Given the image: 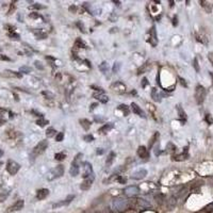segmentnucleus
I'll return each mask as SVG.
<instances>
[{"label": "nucleus", "mask_w": 213, "mask_h": 213, "mask_svg": "<svg viewBox=\"0 0 213 213\" xmlns=\"http://www.w3.org/2000/svg\"><path fill=\"white\" fill-rule=\"evenodd\" d=\"M131 110H132V112H133L134 114L139 115V116L143 117V118H145V117H146L144 111H143V110L141 109V108H140V106H137V104H134V102H132V104H131Z\"/></svg>", "instance_id": "nucleus-10"}, {"label": "nucleus", "mask_w": 213, "mask_h": 213, "mask_svg": "<svg viewBox=\"0 0 213 213\" xmlns=\"http://www.w3.org/2000/svg\"><path fill=\"white\" fill-rule=\"evenodd\" d=\"M137 156H139L140 158H142V159H146V158H148V156H149L148 149L145 147V146H140V147L137 148Z\"/></svg>", "instance_id": "nucleus-13"}, {"label": "nucleus", "mask_w": 213, "mask_h": 213, "mask_svg": "<svg viewBox=\"0 0 213 213\" xmlns=\"http://www.w3.org/2000/svg\"><path fill=\"white\" fill-rule=\"evenodd\" d=\"M146 175H147V170L142 168V170H139L135 173H133V175L131 176V178L134 179V180H142V179H144V178L146 177Z\"/></svg>", "instance_id": "nucleus-8"}, {"label": "nucleus", "mask_w": 213, "mask_h": 213, "mask_svg": "<svg viewBox=\"0 0 213 213\" xmlns=\"http://www.w3.org/2000/svg\"><path fill=\"white\" fill-rule=\"evenodd\" d=\"M85 44L82 42L81 38H77L76 42H75V48H85Z\"/></svg>", "instance_id": "nucleus-24"}, {"label": "nucleus", "mask_w": 213, "mask_h": 213, "mask_svg": "<svg viewBox=\"0 0 213 213\" xmlns=\"http://www.w3.org/2000/svg\"><path fill=\"white\" fill-rule=\"evenodd\" d=\"M194 67H195L196 71H199V65H198V60H197V58L194 59Z\"/></svg>", "instance_id": "nucleus-43"}, {"label": "nucleus", "mask_w": 213, "mask_h": 213, "mask_svg": "<svg viewBox=\"0 0 213 213\" xmlns=\"http://www.w3.org/2000/svg\"><path fill=\"white\" fill-rule=\"evenodd\" d=\"M35 35L36 37H37V40H43V38H45L46 36H47V34L44 33L42 30H40V32H35Z\"/></svg>", "instance_id": "nucleus-34"}, {"label": "nucleus", "mask_w": 213, "mask_h": 213, "mask_svg": "<svg viewBox=\"0 0 213 213\" xmlns=\"http://www.w3.org/2000/svg\"><path fill=\"white\" fill-rule=\"evenodd\" d=\"M64 174V167L63 165H58L57 167L52 168L50 172L48 173V176H47V179L48 180H53V179H57V178L62 177Z\"/></svg>", "instance_id": "nucleus-1"}, {"label": "nucleus", "mask_w": 213, "mask_h": 213, "mask_svg": "<svg viewBox=\"0 0 213 213\" xmlns=\"http://www.w3.org/2000/svg\"><path fill=\"white\" fill-rule=\"evenodd\" d=\"M36 124H37L38 126H41V127H44V126H46L47 124H49V122L47 120V119H44L43 117H41V118L36 122Z\"/></svg>", "instance_id": "nucleus-32"}, {"label": "nucleus", "mask_w": 213, "mask_h": 213, "mask_svg": "<svg viewBox=\"0 0 213 213\" xmlns=\"http://www.w3.org/2000/svg\"><path fill=\"white\" fill-rule=\"evenodd\" d=\"M9 36H10V37H12V40H18V38H19V35H18V34H16V33H10V34H9Z\"/></svg>", "instance_id": "nucleus-45"}, {"label": "nucleus", "mask_w": 213, "mask_h": 213, "mask_svg": "<svg viewBox=\"0 0 213 213\" xmlns=\"http://www.w3.org/2000/svg\"><path fill=\"white\" fill-rule=\"evenodd\" d=\"M147 83H148V82H147V79H146V78L143 79V83H142V86H143V87H144V86L146 85V84H147Z\"/></svg>", "instance_id": "nucleus-50"}, {"label": "nucleus", "mask_w": 213, "mask_h": 213, "mask_svg": "<svg viewBox=\"0 0 213 213\" xmlns=\"http://www.w3.org/2000/svg\"><path fill=\"white\" fill-rule=\"evenodd\" d=\"M119 67H120V64L114 63V66H113V73H117V71H119Z\"/></svg>", "instance_id": "nucleus-42"}, {"label": "nucleus", "mask_w": 213, "mask_h": 213, "mask_svg": "<svg viewBox=\"0 0 213 213\" xmlns=\"http://www.w3.org/2000/svg\"><path fill=\"white\" fill-rule=\"evenodd\" d=\"M29 16H30L31 18H37V17H40V15H38L37 13H35V12H34V13H31V14H30Z\"/></svg>", "instance_id": "nucleus-47"}, {"label": "nucleus", "mask_w": 213, "mask_h": 213, "mask_svg": "<svg viewBox=\"0 0 213 213\" xmlns=\"http://www.w3.org/2000/svg\"><path fill=\"white\" fill-rule=\"evenodd\" d=\"M124 192L128 197H133V196H137L140 193V189L137 188V185H129L127 188H125Z\"/></svg>", "instance_id": "nucleus-7"}, {"label": "nucleus", "mask_w": 213, "mask_h": 213, "mask_svg": "<svg viewBox=\"0 0 213 213\" xmlns=\"http://www.w3.org/2000/svg\"><path fill=\"white\" fill-rule=\"evenodd\" d=\"M187 154H181V155H178V156H175V157L173 158V160H175V161H182V160H185L187 159Z\"/></svg>", "instance_id": "nucleus-29"}, {"label": "nucleus", "mask_w": 213, "mask_h": 213, "mask_svg": "<svg viewBox=\"0 0 213 213\" xmlns=\"http://www.w3.org/2000/svg\"><path fill=\"white\" fill-rule=\"evenodd\" d=\"M97 154H98V155H101V154H104V150H102V149H100V150L97 149Z\"/></svg>", "instance_id": "nucleus-56"}, {"label": "nucleus", "mask_w": 213, "mask_h": 213, "mask_svg": "<svg viewBox=\"0 0 213 213\" xmlns=\"http://www.w3.org/2000/svg\"><path fill=\"white\" fill-rule=\"evenodd\" d=\"M24 205H25V203H24L23 199H19V201H16V203H14L12 207H10L9 210L10 211H18V210H21V209L24 208Z\"/></svg>", "instance_id": "nucleus-17"}, {"label": "nucleus", "mask_w": 213, "mask_h": 213, "mask_svg": "<svg viewBox=\"0 0 213 213\" xmlns=\"http://www.w3.org/2000/svg\"><path fill=\"white\" fill-rule=\"evenodd\" d=\"M77 26H78L79 28L81 29V31H84V28H83V26H81V25H80V23H77Z\"/></svg>", "instance_id": "nucleus-53"}, {"label": "nucleus", "mask_w": 213, "mask_h": 213, "mask_svg": "<svg viewBox=\"0 0 213 213\" xmlns=\"http://www.w3.org/2000/svg\"><path fill=\"white\" fill-rule=\"evenodd\" d=\"M116 180L118 181L119 183H126V181H127V178L124 177V176H117L116 177Z\"/></svg>", "instance_id": "nucleus-37"}, {"label": "nucleus", "mask_w": 213, "mask_h": 213, "mask_svg": "<svg viewBox=\"0 0 213 213\" xmlns=\"http://www.w3.org/2000/svg\"><path fill=\"white\" fill-rule=\"evenodd\" d=\"M150 44L152 46H156L157 45V33H156V28L155 27H152L151 30H150Z\"/></svg>", "instance_id": "nucleus-19"}, {"label": "nucleus", "mask_w": 213, "mask_h": 213, "mask_svg": "<svg viewBox=\"0 0 213 213\" xmlns=\"http://www.w3.org/2000/svg\"><path fill=\"white\" fill-rule=\"evenodd\" d=\"M179 80H180V81H181V83H182V85H184V86H187V83H185V82H184V80H183V79H181V78H179Z\"/></svg>", "instance_id": "nucleus-55"}, {"label": "nucleus", "mask_w": 213, "mask_h": 213, "mask_svg": "<svg viewBox=\"0 0 213 213\" xmlns=\"http://www.w3.org/2000/svg\"><path fill=\"white\" fill-rule=\"evenodd\" d=\"M81 157H82V154H78V155L76 156V158H75V160L73 161V163H71V170H69V174H71V176H73V177H75V176H77L79 174L78 162Z\"/></svg>", "instance_id": "nucleus-5"}, {"label": "nucleus", "mask_w": 213, "mask_h": 213, "mask_svg": "<svg viewBox=\"0 0 213 213\" xmlns=\"http://www.w3.org/2000/svg\"><path fill=\"white\" fill-rule=\"evenodd\" d=\"M158 139H159V132H156L155 134L152 135V137L150 139V141H149V148H151L152 146H154V144L157 142Z\"/></svg>", "instance_id": "nucleus-25"}, {"label": "nucleus", "mask_w": 213, "mask_h": 213, "mask_svg": "<svg viewBox=\"0 0 213 213\" xmlns=\"http://www.w3.org/2000/svg\"><path fill=\"white\" fill-rule=\"evenodd\" d=\"M116 157V155H115V152H113V151H111L109 154V156H108V159H106V167H110L112 165V163H113V161H114V158Z\"/></svg>", "instance_id": "nucleus-21"}, {"label": "nucleus", "mask_w": 213, "mask_h": 213, "mask_svg": "<svg viewBox=\"0 0 213 213\" xmlns=\"http://www.w3.org/2000/svg\"><path fill=\"white\" fill-rule=\"evenodd\" d=\"M1 76L7 77V78H21L23 75L21 73H17V71H4L1 74Z\"/></svg>", "instance_id": "nucleus-12"}, {"label": "nucleus", "mask_w": 213, "mask_h": 213, "mask_svg": "<svg viewBox=\"0 0 213 213\" xmlns=\"http://www.w3.org/2000/svg\"><path fill=\"white\" fill-rule=\"evenodd\" d=\"M74 198H75V195H68L66 197V199H64L63 201L54 203V205H53V208H58V207H61V206H67L68 203H71V201H74Z\"/></svg>", "instance_id": "nucleus-14"}, {"label": "nucleus", "mask_w": 213, "mask_h": 213, "mask_svg": "<svg viewBox=\"0 0 213 213\" xmlns=\"http://www.w3.org/2000/svg\"><path fill=\"white\" fill-rule=\"evenodd\" d=\"M93 97L95 99H97V100H99L100 102H102V104H106V102L109 101V97L104 95V93H99V94L95 93V94H93Z\"/></svg>", "instance_id": "nucleus-16"}, {"label": "nucleus", "mask_w": 213, "mask_h": 213, "mask_svg": "<svg viewBox=\"0 0 213 213\" xmlns=\"http://www.w3.org/2000/svg\"><path fill=\"white\" fill-rule=\"evenodd\" d=\"M209 59H210L211 63L213 64V53H212V52H211V53H209Z\"/></svg>", "instance_id": "nucleus-51"}, {"label": "nucleus", "mask_w": 213, "mask_h": 213, "mask_svg": "<svg viewBox=\"0 0 213 213\" xmlns=\"http://www.w3.org/2000/svg\"><path fill=\"white\" fill-rule=\"evenodd\" d=\"M206 90L203 85H197L195 89V100L198 104H201L205 100Z\"/></svg>", "instance_id": "nucleus-2"}, {"label": "nucleus", "mask_w": 213, "mask_h": 213, "mask_svg": "<svg viewBox=\"0 0 213 213\" xmlns=\"http://www.w3.org/2000/svg\"><path fill=\"white\" fill-rule=\"evenodd\" d=\"M118 109H119V110H122L125 116H127V115L129 114V108H128V106H126V104H120V106H118Z\"/></svg>", "instance_id": "nucleus-27"}, {"label": "nucleus", "mask_w": 213, "mask_h": 213, "mask_svg": "<svg viewBox=\"0 0 213 213\" xmlns=\"http://www.w3.org/2000/svg\"><path fill=\"white\" fill-rule=\"evenodd\" d=\"M207 120H208V122L210 123V124H212V123H213V120L210 118V115H207Z\"/></svg>", "instance_id": "nucleus-52"}, {"label": "nucleus", "mask_w": 213, "mask_h": 213, "mask_svg": "<svg viewBox=\"0 0 213 213\" xmlns=\"http://www.w3.org/2000/svg\"><path fill=\"white\" fill-rule=\"evenodd\" d=\"M113 206H114V208H116L117 210H124V209L127 208V201H124V199H116V201H114V203H113Z\"/></svg>", "instance_id": "nucleus-11"}, {"label": "nucleus", "mask_w": 213, "mask_h": 213, "mask_svg": "<svg viewBox=\"0 0 213 213\" xmlns=\"http://www.w3.org/2000/svg\"><path fill=\"white\" fill-rule=\"evenodd\" d=\"M0 61H11V59L4 54H0Z\"/></svg>", "instance_id": "nucleus-44"}, {"label": "nucleus", "mask_w": 213, "mask_h": 213, "mask_svg": "<svg viewBox=\"0 0 213 213\" xmlns=\"http://www.w3.org/2000/svg\"><path fill=\"white\" fill-rule=\"evenodd\" d=\"M2 156H3V150H1V149H0V158L2 157Z\"/></svg>", "instance_id": "nucleus-58"}, {"label": "nucleus", "mask_w": 213, "mask_h": 213, "mask_svg": "<svg viewBox=\"0 0 213 213\" xmlns=\"http://www.w3.org/2000/svg\"><path fill=\"white\" fill-rule=\"evenodd\" d=\"M112 128H113V124H112V123H109V124L104 125L101 128H99L98 132L100 133V134H106V132H109Z\"/></svg>", "instance_id": "nucleus-18"}, {"label": "nucleus", "mask_w": 213, "mask_h": 213, "mask_svg": "<svg viewBox=\"0 0 213 213\" xmlns=\"http://www.w3.org/2000/svg\"><path fill=\"white\" fill-rule=\"evenodd\" d=\"M110 87L116 94H124L125 92H126V85L120 81H116L114 83H112Z\"/></svg>", "instance_id": "nucleus-6"}, {"label": "nucleus", "mask_w": 213, "mask_h": 213, "mask_svg": "<svg viewBox=\"0 0 213 213\" xmlns=\"http://www.w3.org/2000/svg\"><path fill=\"white\" fill-rule=\"evenodd\" d=\"M34 64H35V66L37 67L38 69H44V66L42 65V63L40 61H35L34 62Z\"/></svg>", "instance_id": "nucleus-46"}, {"label": "nucleus", "mask_w": 213, "mask_h": 213, "mask_svg": "<svg viewBox=\"0 0 213 213\" xmlns=\"http://www.w3.org/2000/svg\"><path fill=\"white\" fill-rule=\"evenodd\" d=\"M108 69H109V65H108L106 62H102V63L99 65V71H102L104 74H106V71H108Z\"/></svg>", "instance_id": "nucleus-26"}, {"label": "nucleus", "mask_w": 213, "mask_h": 213, "mask_svg": "<svg viewBox=\"0 0 213 213\" xmlns=\"http://www.w3.org/2000/svg\"><path fill=\"white\" fill-rule=\"evenodd\" d=\"M79 122H80V124H81L82 128H83L84 130H89L90 128H91V122H90L89 119L82 118V119H80Z\"/></svg>", "instance_id": "nucleus-23"}, {"label": "nucleus", "mask_w": 213, "mask_h": 213, "mask_svg": "<svg viewBox=\"0 0 213 213\" xmlns=\"http://www.w3.org/2000/svg\"><path fill=\"white\" fill-rule=\"evenodd\" d=\"M176 203H177V198H176V196H172V197H170V199L167 201L168 210H172V209L176 206Z\"/></svg>", "instance_id": "nucleus-22"}, {"label": "nucleus", "mask_w": 213, "mask_h": 213, "mask_svg": "<svg viewBox=\"0 0 213 213\" xmlns=\"http://www.w3.org/2000/svg\"><path fill=\"white\" fill-rule=\"evenodd\" d=\"M31 8H33V9H44V7L43 5H40V4H33Z\"/></svg>", "instance_id": "nucleus-48"}, {"label": "nucleus", "mask_w": 213, "mask_h": 213, "mask_svg": "<svg viewBox=\"0 0 213 213\" xmlns=\"http://www.w3.org/2000/svg\"><path fill=\"white\" fill-rule=\"evenodd\" d=\"M65 158L66 154H64V152H59V154H56V156H54V159L58 160V161H63Z\"/></svg>", "instance_id": "nucleus-30"}, {"label": "nucleus", "mask_w": 213, "mask_h": 213, "mask_svg": "<svg viewBox=\"0 0 213 213\" xmlns=\"http://www.w3.org/2000/svg\"><path fill=\"white\" fill-rule=\"evenodd\" d=\"M173 25H174V26H176V25H177V18H174V23H173Z\"/></svg>", "instance_id": "nucleus-57"}, {"label": "nucleus", "mask_w": 213, "mask_h": 213, "mask_svg": "<svg viewBox=\"0 0 213 213\" xmlns=\"http://www.w3.org/2000/svg\"><path fill=\"white\" fill-rule=\"evenodd\" d=\"M21 71H23V73H26V74H29V73H31V68L30 67H27V66H23V67H21V69H19Z\"/></svg>", "instance_id": "nucleus-40"}, {"label": "nucleus", "mask_w": 213, "mask_h": 213, "mask_svg": "<svg viewBox=\"0 0 213 213\" xmlns=\"http://www.w3.org/2000/svg\"><path fill=\"white\" fill-rule=\"evenodd\" d=\"M177 109H178V111H179V114H180L181 118H184V119H185V113L183 112V110L181 109V106H177Z\"/></svg>", "instance_id": "nucleus-41"}, {"label": "nucleus", "mask_w": 213, "mask_h": 213, "mask_svg": "<svg viewBox=\"0 0 213 213\" xmlns=\"http://www.w3.org/2000/svg\"><path fill=\"white\" fill-rule=\"evenodd\" d=\"M201 5H203V8L206 9V11H207V12H208V13L211 12V10H212V5L209 4V2H207V1H201Z\"/></svg>", "instance_id": "nucleus-28"}, {"label": "nucleus", "mask_w": 213, "mask_h": 213, "mask_svg": "<svg viewBox=\"0 0 213 213\" xmlns=\"http://www.w3.org/2000/svg\"><path fill=\"white\" fill-rule=\"evenodd\" d=\"M93 180H94V176L84 179L83 182L80 184V189H81L82 191H87L92 187V184H93Z\"/></svg>", "instance_id": "nucleus-9"}, {"label": "nucleus", "mask_w": 213, "mask_h": 213, "mask_svg": "<svg viewBox=\"0 0 213 213\" xmlns=\"http://www.w3.org/2000/svg\"><path fill=\"white\" fill-rule=\"evenodd\" d=\"M83 140L85 142H93V141H94V137L92 134H86L83 137Z\"/></svg>", "instance_id": "nucleus-36"}, {"label": "nucleus", "mask_w": 213, "mask_h": 213, "mask_svg": "<svg viewBox=\"0 0 213 213\" xmlns=\"http://www.w3.org/2000/svg\"><path fill=\"white\" fill-rule=\"evenodd\" d=\"M151 97H152V99H154L155 101H159V100H160L159 95L157 94V89H156V87H154V89L151 90Z\"/></svg>", "instance_id": "nucleus-31"}, {"label": "nucleus", "mask_w": 213, "mask_h": 213, "mask_svg": "<svg viewBox=\"0 0 213 213\" xmlns=\"http://www.w3.org/2000/svg\"><path fill=\"white\" fill-rule=\"evenodd\" d=\"M9 192H10L9 189H4V187H1V189H0V203L5 201V198L9 195Z\"/></svg>", "instance_id": "nucleus-20"}, {"label": "nucleus", "mask_w": 213, "mask_h": 213, "mask_svg": "<svg viewBox=\"0 0 213 213\" xmlns=\"http://www.w3.org/2000/svg\"><path fill=\"white\" fill-rule=\"evenodd\" d=\"M48 195H49L48 189H41V190H38L37 193H36V198H37L38 201H43V199H45Z\"/></svg>", "instance_id": "nucleus-15"}, {"label": "nucleus", "mask_w": 213, "mask_h": 213, "mask_svg": "<svg viewBox=\"0 0 213 213\" xmlns=\"http://www.w3.org/2000/svg\"><path fill=\"white\" fill-rule=\"evenodd\" d=\"M69 11H71V12H76V11H77V7H75V5H71V7H69Z\"/></svg>", "instance_id": "nucleus-49"}, {"label": "nucleus", "mask_w": 213, "mask_h": 213, "mask_svg": "<svg viewBox=\"0 0 213 213\" xmlns=\"http://www.w3.org/2000/svg\"><path fill=\"white\" fill-rule=\"evenodd\" d=\"M64 139V133L63 132H59L58 134L56 135V141L57 142H62Z\"/></svg>", "instance_id": "nucleus-35"}, {"label": "nucleus", "mask_w": 213, "mask_h": 213, "mask_svg": "<svg viewBox=\"0 0 213 213\" xmlns=\"http://www.w3.org/2000/svg\"><path fill=\"white\" fill-rule=\"evenodd\" d=\"M137 203H139L140 206H142V207H149V203H146V201H144V199H137Z\"/></svg>", "instance_id": "nucleus-38"}, {"label": "nucleus", "mask_w": 213, "mask_h": 213, "mask_svg": "<svg viewBox=\"0 0 213 213\" xmlns=\"http://www.w3.org/2000/svg\"><path fill=\"white\" fill-rule=\"evenodd\" d=\"M47 147H48V142L45 141V140H43V141H41V142L36 145L35 147L33 148L32 156L33 157H36V156L41 155V154H43V152L47 149Z\"/></svg>", "instance_id": "nucleus-3"}, {"label": "nucleus", "mask_w": 213, "mask_h": 213, "mask_svg": "<svg viewBox=\"0 0 213 213\" xmlns=\"http://www.w3.org/2000/svg\"><path fill=\"white\" fill-rule=\"evenodd\" d=\"M4 113H5V110L4 109H0V125H2L3 123H4V119H2Z\"/></svg>", "instance_id": "nucleus-39"}, {"label": "nucleus", "mask_w": 213, "mask_h": 213, "mask_svg": "<svg viewBox=\"0 0 213 213\" xmlns=\"http://www.w3.org/2000/svg\"><path fill=\"white\" fill-rule=\"evenodd\" d=\"M97 106V104H92V106H91V111H93V110L95 109V108H96Z\"/></svg>", "instance_id": "nucleus-54"}, {"label": "nucleus", "mask_w": 213, "mask_h": 213, "mask_svg": "<svg viewBox=\"0 0 213 213\" xmlns=\"http://www.w3.org/2000/svg\"><path fill=\"white\" fill-rule=\"evenodd\" d=\"M19 168H21V165L18 164L17 162L13 161V160H9L8 161V164H7V170L9 172L10 175H12V176L16 175L17 172L19 170Z\"/></svg>", "instance_id": "nucleus-4"}, {"label": "nucleus", "mask_w": 213, "mask_h": 213, "mask_svg": "<svg viewBox=\"0 0 213 213\" xmlns=\"http://www.w3.org/2000/svg\"><path fill=\"white\" fill-rule=\"evenodd\" d=\"M56 133H57V131L53 129V128H48L47 131H46V135H47L48 137H52L53 135L56 134Z\"/></svg>", "instance_id": "nucleus-33"}]
</instances>
